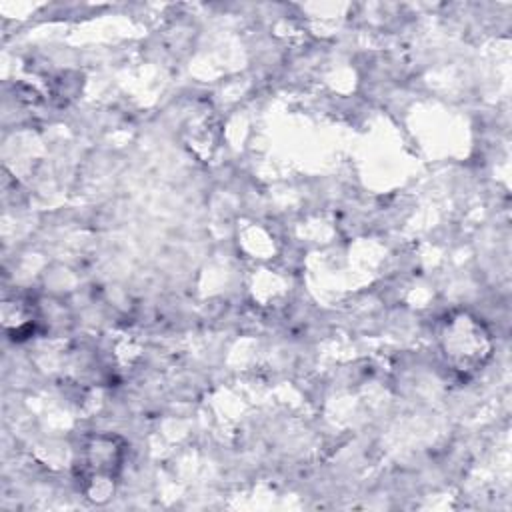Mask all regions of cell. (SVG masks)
Returning a JSON list of instances; mask_svg holds the SVG:
<instances>
[{"label":"cell","mask_w":512,"mask_h":512,"mask_svg":"<svg viewBox=\"0 0 512 512\" xmlns=\"http://www.w3.org/2000/svg\"><path fill=\"white\" fill-rule=\"evenodd\" d=\"M126 460V442L112 432H94L82 438L76 456V480L92 502H106L116 488Z\"/></svg>","instance_id":"2"},{"label":"cell","mask_w":512,"mask_h":512,"mask_svg":"<svg viewBox=\"0 0 512 512\" xmlns=\"http://www.w3.org/2000/svg\"><path fill=\"white\" fill-rule=\"evenodd\" d=\"M438 344L448 368L460 378L482 372L494 356V336L488 324L470 310H454L444 316Z\"/></svg>","instance_id":"1"}]
</instances>
